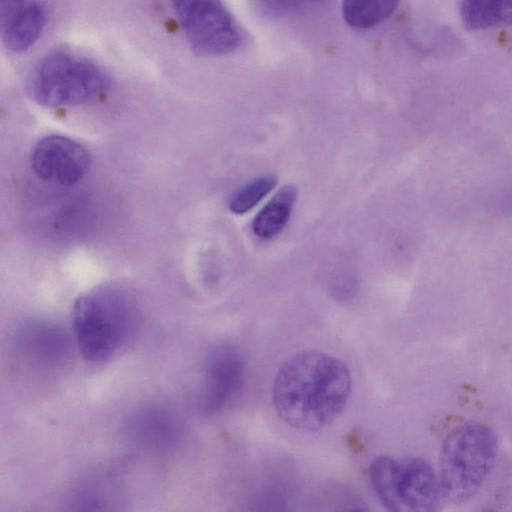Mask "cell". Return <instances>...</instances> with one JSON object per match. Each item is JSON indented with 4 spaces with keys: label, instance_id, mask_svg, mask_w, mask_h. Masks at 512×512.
Returning a JSON list of instances; mask_svg holds the SVG:
<instances>
[{
    "label": "cell",
    "instance_id": "obj_1",
    "mask_svg": "<svg viewBox=\"0 0 512 512\" xmlns=\"http://www.w3.org/2000/svg\"><path fill=\"white\" fill-rule=\"evenodd\" d=\"M351 391V374L341 359L307 349L291 355L279 367L272 385V403L288 426L316 432L342 413Z\"/></svg>",
    "mask_w": 512,
    "mask_h": 512
},
{
    "label": "cell",
    "instance_id": "obj_2",
    "mask_svg": "<svg viewBox=\"0 0 512 512\" xmlns=\"http://www.w3.org/2000/svg\"><path fill=\"white\" fill-rule=\"evenodd\" d=\"M135 309L121 289L103 286L81 295L72 309L75 341L93 363L109 360L126 343L135 325Z\"/></svg>",
    "mask_w": 512,
    "mask_h": 512
},
{
    "label": "cell",
    "instance_id": "obj_3",
    "mask_svg": "<svg viewBox=\"0 0 512 512\" xmlns=\"http://www.w3.org/2000/svg\"><path fill=\"white\" fill-rule=\"evenodd\" d=\"M497 456V437L489 426L467 421L451 430L440 451L444 497L465 502L481 488Z\"/></svg>",
    "mask_w": 512,
    "mask_h": 512
},
{
    "label": "cell",
    "instance_id": "obj_4",
    "mask_svg": "<svg viewBox=\"0 0 512 512\" xmlns=\"http://www.w3.org/2000/svg\"><path fill=\"white\" fill-rule=\"evenodd\" d=\"M110 87V79L93 61L66 50H54L35 66L29 89L46 108L73 107L95 101Z\"/></svg>",
    "mask_w": 512,
    "mask_h": 512
},
{
    "label": "cell",
    "instance_id": "obj_5",
    "mask_svg": "<svg viewBox=\"0 0 512 512\" xmlns=\"http://www.w3.org/2000/svg\"><path fill=\"white\" fill-rule=\"evenodd\" d=\"M171 4L195 53L224 55L241 45V30L222 0H171Z\"/></svg>",
    "mask_w": 512,
    "mask_h": 512
},
{
    "label": "cell",
    "instance_id": "obj_6",
    "mask_svg": "<svg viewBox=\"0 0 512 512\" xmlns=\"http://www.w3.org/2000/svg\"><path fill=\"white\" fill-rule=\"evenodd\" d=\"M444 497L440 476L418 457L396 460L385 508L393 512H430Z\"/></svg>",
    "mask_w": 512,
    "mask_h": 512
},
{
    "label": "cell",
    "instance_id": "obj_7",
    "mask_svg": "<svg viewBox=\"0 0 512 512\" xmlns=\"http://www.w3.org/2000/svg\"><path fill=\"white\" fill-rule=\"evenodd\" d=\"M202 376L200 406L205 413L213 414L224 408L243 384L242 353L228 343L213 346L205 357Z\"/></svg>",
    "mask_w": 512,
    "mask_h": 512
},
{
    "label": "cell",
    "instance_id": "obj_8",
    "mask_svg": "<svg viewBox=\"0 0 512 512\" xmlns=\"http://www.w3.org/2000/svg\"><path fill=\"white\" fill-rule=\"evenodd\" d=\"M30 161L39 179L61 186H70L81 180L90 164L86 149L61 135H50L39 140Z\"/></svg>",
    "mask_w": 512,
    "mask_h": 512
},
{
    "label": "cell",
    "instance_id": "obj_9",
    "mask_svg": "<svg viewBox=\"0 0 512 512\" xmlns=\"http://www.w3.org/2000/svg\"><path fill=\"white\" fill-rule=\"evenodd\" d=\"M14 344L23 356L40 364H57L66 358L70 338L59 324L33 319L20 324L15 331Z\"/></svg>",
    "mask_w": 512,
    "mask_h": 512
},
{
    "label": "cell",
    "instance_id": "obj_10",
    "mask_svg": "<svg viewBox=\"0 0 512 512\" xmlns=\"http://www.w3.org/2000/svg\"><path fill=\"white\" fill-rule=\"evenodd\" d=\"M128 431L139 445L161 450L175 442L179 435V424L174 415L165 408L149 406L132 415Z\"/></svg>",
    "mask_w": 512,
    "mask_h": 512
},
{
    "label": "cell",
    "instance_id": "obj_11",
    "mask_svg": "<svg viewBox=\"0 0 512 512\" xmlns=\"http://www.w3.org/2000/svg\"><path fill=\"white\" fill-rule=\"evenodd\" d=\"M45 21V10L39 3H26L1 21L5 47L13 52L29 49L39 39Z\"/></svg>",
    "mask_w": 512,
    "mask_h": 512
},
{
    "label": "cell",
    "instance_id": "obj_12",
    "mask_svg": "<svg viewBox=\"0 0 512 512\" xmlns=\"http://www.w3.org/2000/svg\"><path fill=\"white\" fill-rule=\"evenodd\" d=\"M460 15L471 30L512 25V0H461Z\"/></svg>",
    "mask_w": 512,
    "mask_h": 512
},
{
    "label": "cell",
    "instance_id": "obj_13",
    "mask_svg": "<svg viewBox=\"0 0 512 512\" xmlns=\"http://www.w3.org/2000/svg\"><path fill=\"white\" fill-rule=\"evenodd\" d=\"M293 186H285L266 204L254 218L252 229L262 239L277 236L286 226L296 200Z\"/></svg>",
    "mask_w": 512,
    "mask_h": 512
},
{
    "label": "cell",
    "instance_id": "obj_14",
    "mask_svg": "<svg viewBox=\"0 0 512 512\" xmlns=\"http://www.w3.org/2000/svg\"><path fill=\"white\" fill-rule=\"evenodd\" d=\"M400 0H344L343 17L352 27L367 29L386 20Z\"/></svg>",
    "mask_w": 512,
    "mask_h": 512
},
{
    "label": "cell",
    "instance_id": "obj_15",
    "mask_svg": "<svg viewBox=\"0 0 512 512\" xmlns=\"http://www.w3.org/2000/svg\"><path fill=\"white\" fill-rule=\"evenodd\" d=\"M277 184L274 175L258 177L233 193L229 209L234 214H244L256 206Z\"/></svg>",
    "mask_w": 512,
    "mask_h": 512
},
{
    "label": "cell",
    "instance_id": "obj_16",
    "mask_svg": "<svg viewBox=\"0 0 512 512\" xmlns=\"http://www.w3.org/2000/svg\"><path fill=\"white\" fill-rule=\"evenodd\" d=\"M324 1L326 0H263V8L269 13L279 14Z\"/></svg>",
    "mask_w": 512,
    "mask_h": 512
},
{
    "label": "cell",
    "instance_id": "obj_17",
    "mask_svg": "<svg viewBox=\"0 0 512 512\" xmlns=\"http://www.w3.org/2000/svg\"><path fill=\"white\" fill-rule=\"evenodd\" d=\"M26 4V0H0L1 21Z\"/></svg>",
    "mask_w": 512,
    "mask_h": 512
}]
</instances>
